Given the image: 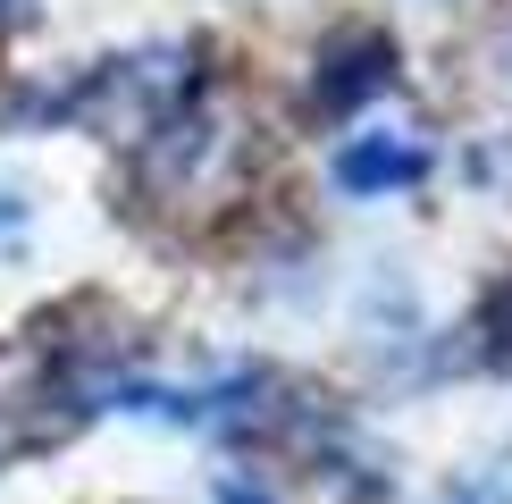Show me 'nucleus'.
I'll list each match as a JSON object with an SVG mask.
<instances>
[{"label":"nucleus","instance_id":"3","mask_svg":"<svg viewBox=\"0 0 512 504\" xmlns=\"http://www.w3.org/2000/svg\"><path fill=\"white\" fill-rule=\"evenodd\" d=\"M219 504H261V496H252V488H227V496H219Z\"/></svg>","mask_w":512,"mask_h":504},{"label":"nucleus","instance_id":"1","mask_svg":"<svg viewBox=\"0 0 512 504\" xmlns=\"http://www.w3.org/2000/svg\"><path fill=\"white\" fill-rule=\"evenodd\" d=\"M387 68H395V51L378 34H345L328 51V76H319V101L328 110H353V101H370L378 84H387Z\"/></svg>","mask_w":512,"mask_h":504},{"label":"nucleus","instance_id":"2","mask_svg":"<svg viewBox=\"0 0 512 504\" xmlns=\"http://www.w3.org/2000/svg\"><path fill=\"white\" fill-rule=\"evenodd\" d=\"M420 177V143H395V135H361L345 160H336V185L353 194H378V185H412Z\"/></svg>","mask_w":512,"mask_h":504},{"label":"nucleus","instance_id":"4","mask_svg":"<svg viewBox=\"0 0 512 504\" xmlns=\"http://www.w3.org/2000/svg\"><path fill=\"white\" fill-rule=\"evenodd\" d=\"M9 17H17V0H0V26H9Z\"/></svg>","mask_w":512,"mask_h":504}]
</instances>
